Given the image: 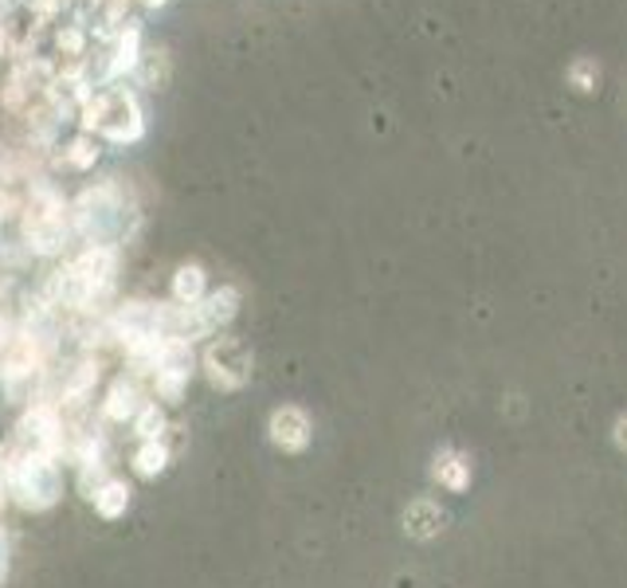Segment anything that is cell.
<instances>
[{
  "mask_svg": "<svg viewBox=\"0 0 627 588\" xmlns=\"http://www.w3.org/2000/svg\"><path fill=\"white\" fill-rule=\"evenodd\" d=\"M78 126H83V134L107 137L114 146H134V142L146 137V110H142L134 90L114 87L102 90V95H90L78 107Z\"/></svg>",
  "mask_w": 627,
  "mask_h": 588,
  "instance_id": "6da1fadb",
  "label": "cell"
},
{
  "mask_svg": "<svg viewBox=\"0 0 627 588\" xmlns=\"http://www.w3.org/2000/svg\"><path fill=\"white\" fill-rule=\"evenodd\" d=\"M63 494V470L51 455L39 451H12L9 467V499L20 510H48Z\"/></svg>",
  "mask_w": 627,
  "mask_h": 588,
  "instance_id": "7a4b0ae2",
  "label": "cell"
},
{
  "mask_svg": "<svg viewBox=\"0 0 627 588\" xmlns=\"http://www.w3.org/2000/svg\"><path fill=\"white\" fill-rule=\"evenodd\" d=\"M200 365H205L212 389H220V392H235L251 381V350H247L239 338H232V333L212 338L205 357H200Z\"/></svg>",
  "mask_w": 627,
  "mask_h": 588,
  "instance_id": "3957f363",
  "label": "cell"
},
{
  "mask_svg": "<svg viewBox=\"0 0 627 588\" xmlns=\"http://www.w3.org/2000/svg\"><path fill=\"white\" fill-rule=\"evenodd\" d=\"M267 431H271V443L279 451H286V455H294V451H306L310 448V416H306L298 404H283V408L271 412V424H267Z\"/></svg>",
  "mask_w": 627,
  "mask_h": 588,
  "instance_id": "277c9868",
  "label": "cell"
},
{
  "mask_svg": "<svg viewBox=\"0 0 627 588\" xmlns=\"http://www.w3.org/2000/svg\"><path fill=\"white\" fill-rule=\"evenodd\" d=\"M142 404H146V396H142V389H137L134 377H118L114 384H110L107 401H102V420L110 424H126L134 420L137 412H142Z\"/></svg>",
  "mask_w": 627,
  "mask_h": 588,
  "instance_id": "5b68a950",
  "label": "cell"
},
{
  "mask_svg": "<svg viewBox=\"0 0 627 588\" xmlns=\"http://www.w3.org/2000/svg\"><path fill=\"white\" fill-rule=\"evenodd\" d=\"M142 68V28L130 24V28L118 32V44L110 51V68H107V78H122V75H134Z\"/></svg>",
  "mask_w": 627,
  "mask_h": 588,
  "instance_id": "8992f818",
  "label": "cell"
},
{
  "mask_svg": "<svg viewBox=\"0 0 627 588\" xmlns=\"http://www.w3.org/2000/svg\"><path fill=\"white\" fill-rule=\"evenodd\" d=\"M130 494H134V490H130V482L126 479H114V475H110V479L102 482L95 494H90V506H95L98 518L118 522L130 510Z\"/></svg>",
  "mask_w": 627,
  "mask_h": 588,
  "instance_id": "52a82bcc",
  "label": "cell"
},
{
  "mask_svg": "<svg viewBox=\"0 0 627 588\" xmlns=\"http://www.w3.org/2000/svg\"><path fill=\"white\" fill-rule=\"evenodd\" d=\"M208 294V274L200 264H181L173 271V303L176 306H196Z\"/></svg>",
  "mask_w": 627,
  "mask_h": 588,
  "instance_id": "ba28073f",
  "label": "cell"
},
{
  "mask_svg": "<svg viewBox=\"0 0 627 588\" xmlns=\"http://www.w3.org/2000/svg\"><path fill=\"white\" fill-rule=\"evenodd\" d=\"M130 467H134L137 479H157L169 467V448L161 440L137 443V451L130 455Z\"/></svg>",
  "mask_w": 627,
  "mask_h": 588,
  "instance_id": "9c48e42d",
  "label": "cell"
},
{
  "mask_svg": "<svg viewBox=\"0 0 627 588\" xmlns=\"http://www.w3.org/2000/svg\"><path fill=\"white\" fill-rule=\"evenodd\" d=\"M431 475H435L440 487L463 490L470 482V463H467V455H459V451H443L440 460H435V467H431Z\"/></svg>",
  "mask_w": 627,
  "mask_h": 588,
  "instance_id": "30bf717a",
  "label": "cell"
},
{
  "mask_svg": "<svg viewBox=\"0 0 627 588\" xmlns=\"http://www.w3.org/2000/svg\"><path fill=\"white\" fill-rule=\"evenodd\" d=\"M130 424H134V436H137V440H142V443L161 440V436H165V431H169L165 412L157 408V401H146V404H142V412H137V416H134V420H130Z\"/></svg>",
  "mask_w": 627,
  "mask_h": 588,
  "instance_id": "8fae6325",
  "label": "cell"
},
{
  "mask_svg": "<svg viewBox=\"0 0 627 588\" xmlns=\"http://www.w3.org/2000/svg\"><path fill=\"white\" fill-rule=\"evenodd\" d=\"M95 161H98L95 134H75L67 146H63V166H67V169H78V173H83V169H90Z\"/></svg>",
  "mask_w": 627,
  "mask_h": 588,
  "instance_id": "7c38bea8",
  "label": "cell"
},
{
  "mask_svg": "<svg viewBox=\"0 0 627 588\" xmlns=\"http://www.w3.org/2000/svg\"><path fill=\"white\" fill-rule=\"evenodd\" d=\"M565 78H568V87H573V90L592 95V90H597V83H600V63L592 56H577L573 63H568Z\"/></svg>",
  "mask_w": 627,
  "mask_h": 588,
  "instance_id": "4fadbf2b",
  "label": "cell"
},
{
  "mask_svg": "<svg viewBox=\"0 0 627 588\" xmlns=\"http://www.w3.org/2000/svg\"><path fill=\"white\" fill-rule=\"evenodd\" d=\"M185 389H188V377H181V372H153V392H157V401L181 404V401H185Z\"/></svg>",
  "mask_w": 627,
  "mask_h": 588,
  "instance_id": "5bb4252c",
  "label": "cell"
},
{
  "mask_svg": "<svg viewBox=\"0 0 627 588\" xmlns=\"http://www.w3.org/2000/svg\"><path fill=\"white\" fill-rule=\"evenodd\" d=\"M137 71H142L149 87L157 90V87H161V83L169 78V59L161 56V51H149V56H142V68H137Z\"/></svg>",
  "mask_w": 627,
  "mask_h": 588,
  "instance_id": "9a60e30c",
  "label": "cell"
},
{
  "mask_svg": "<svg viewBox=\"0 0 627 588\" xmlns=\"http://www.w3.org/2000/svg\"><path fill=\"white\" fill-rule=\"evenodd\" d=\"M59 51L67 59H83L87 56V32L83 28H63L59 32Z\"/></svg>",
  "mask_w": 627,
  "mask_h": 588,
  "instance_id": "2e32d148",
  "label": "cell"
},
{
  "mask_svg": "<svg viewBox=\"0 0 627 588\" xmlns=\"http://www.w3.org/2000/svg\"><path fill=\"white\" fill-rule=\"evenodd\" d=\"M616 440H619V448L627 451V420H619V431H616Z\"/></svg>",
  "mask_w": 627,
  "mask_h": 588,
  "instance_id": "e0dca14e",
  "label": "cell"
},
{
  "mask_svg": "<svg viewBox=\"0 0 627 588\" xmlns=\"http://www.w3.org/2000/svg\"><path fill=\"white\" fill-rule=\"evenodd\" d=\"M142 4H146V9H161V4H165V0H142Z\"/></svg>",
  "mask_w": 627,
  "mask_h": 588,
  "instance_id": "ac0fdd59",
  "label": "cell"
},
{
  "mask_svg": "<svg viewBox=\"0 0 627 588\" xmlns=\"http://www.w3.org/2000/svg\"><path fill=\"white\" fill-rule=\"evenodd\" d=\"M0 48H4V36H0Z\"/></svg>",
  "mask_w": 627,
  "mask_h": 588,
  "instance_id": "d6986e66",
  "label": "cell"
}]
</instances>
